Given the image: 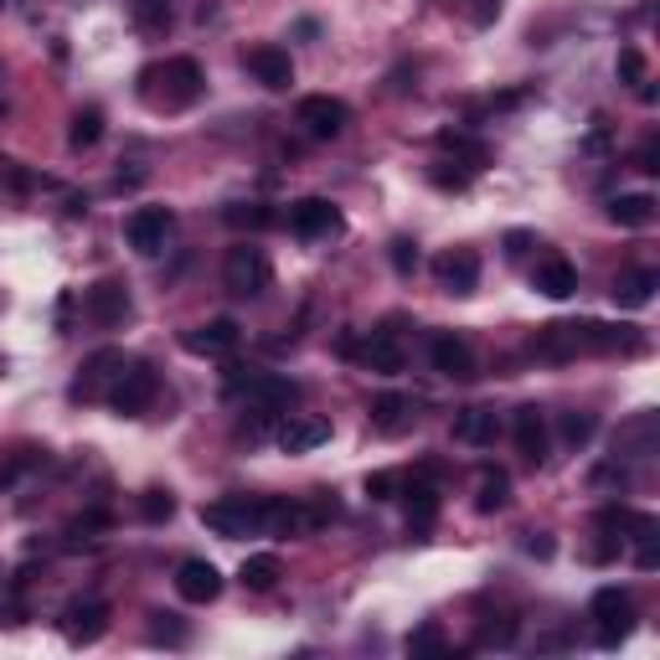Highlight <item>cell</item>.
Instances as JSON below:
<instances>
[{"label": "cell", "instance_id": "cell-1", "mask_svg": "<svg viewBox=\"0 0 660 660\" xmlns=\"http://www.w3.org/2000/svg\"><path fill=\"white\" fill-rule=\"evenodd\" d=\"M201 88H207V78H201V62L196 58H166L139 73V94L150 98L156 109H166V114L192 109L196 98H201Z\"/></svg>", "mask_w": 660, "mask_h": 660}, {"label": "cell", "instance_id": "cell-2", "mask_svg": "<svg viewBox=\"0 0 660 660\" xmlns=\"http://www.w3.org/2000/svg\"><path fill=\"white\" fill-rule=\"evenodd\" d=\"M222 284H228V294L233 300H258V294L273 284V264L264 248H228V258H222Z\"/></svg>", "mask_w": 660, "mask_h": 660}, {"label": "cell", "instance_id": "cell-3", "mask_svg": "<svg viewBox=\"0 0 660 660\" xmlns=\"http://www.w3.org/2000/svg\"><path fill=\"white\" fill-rule=\"evenodd\" d=\"M156 392H160V377L150 362H124L114 371V388H109V408L119 418H139V413L156 403Z\"/></svg>", "mask_w": 660, "mask_h": 660}, {"label": "cell", "instance_id": "cell-4", "mask_svg": "<svg viewBox=\"0 0 660 660\" xmlns=\"http://www.w3.org/2000/svg\"><path fill=\"white\" fill-rule=\"evenodd\" d=\"M201 526L217 537H248L264 526V496H222V501L201 505Z\"/></svg>", "mask_w": 660, "mask_h": 660}, {"label": "cell", "instance_id": "cell-5", "mask_svg": "<svg viewBox=\"0 0 660 660\" xmlns=\"http://www.w3.org/2000/svg\"><path fill=\"white\" fill-rule=\"evenodd\" d=\"M588 609H594V620H599L603 650H614V645L630 640V630H635V599H630L624 588H599Z\"/></svg>", "mask_w": 660, "mask_h": 660}, {"label": "cell", "instance_id": "cell-6", "mask_svg": "<svg viewBox=\"0 0 660 660\" xmlns=\"http://www.w3.org/2000/svg\"><path fill=\"white\" fill-rule=\"evenodd\" d=\"M237 392L248 398L253 418H279L284 408L300 403V388H294L290 377H273V371H258V377H248V382H237Z\"/></svg>", "mask_w": 660, "mask_h": 660}, {"label": "cell", "instance_id": "cell-7", "mask_svg": "<svg viewBox=\"0 0 660 660\" xmlns=\"http://www.w3.org/2000/svg\"><path fill=\"white\" fill-rule=\"evenodd\" d=\"M428 362H433V371L449 377V382H475V377H480V371H475V346H469L460 330H439V335L428 341Z\"/></svg>", "mask_w": 660, "mask_h": 660}, {"label": "cell", "instance_id": "cell-8", "mask_svg": "<svg viewBox=\"0 0 660 660\" xmlns=\"http://www.w3.org/2000/svg\"><path fill=\"white\" fill-rule=\"evenodd\" d=\"M175 228V212L171 207H139L130 222H124V243L139 253V258H156L166 248V233Z\"/></svg>", "mask_w": 660, "mask_h": 660}, {"label": "cell", "instance_id": "cell-9", "mask_svg": "<svg viewBox=\"0 0 660 660\" xmlns=\"http://www.w3.org/2000/svg\"><path fill=\"white\" fill-rule=\"evenodd\" d=\"M300 124H305V135H310V139H335V135H346V124H351L346 98L310 94L305 103H300Z\"/></svg>", "mask_w": 660, "mask_h": 660}, {"label": "cell", "instance_id": "cell-10", "mask_svg": "<svg viewBox=\"0 0 660 660\" xmlns=\"http://www.w3.org/2000/svg\"><path fill=\"white\" fill-rule=\"evenodd\" d=\"M130 310H135V305H130V290H124V284H119V279H98L94 290L83 294V315H88V320H94V326H124V320H130Z\"/></svg>", "mask_w": 660, "mask_h": 660}, {"label": "cell", "instance_id": "cell-11", "mask_svg": "<svg viewBox=\"0 0 660 660\" xmlns=\"http://www.w3.org/2000/svg\"><path fill=\"white\" fill-rule=\"evenodd\" d=\"M243 68H248V73L264 83L269 94H284V88L294 83V58L284 52V47H273V41H264V47H248V52H243Z\"/></svg>", "mask_w": 660, "mask_h": 660}, {"label": "cell", "instance_id": "cell-12", "mask_svg": "<svg viewBox=\"0 0 660 660\" xmlns=\"http://www.w3.org/2000/svg\"><path fill=\"white\" fill-rule=\"evenodd\" d=\"M290 233L294 237H330L341 233V207H330L326 196H305V201H294L290 207Z\"/></svg>", "mask_w": 660, "mask_h": 660}, {"label": "cell", "instance_id": "cell-13", "mask_svg": "<svg viewBox=\"0 0 660 660\" xmlns=\"http://www.w3.org/2000/svg\"><path fill=\"white\" fill-rule=\"evenodd\" d=\"M103 630H109V603L103 599H73L68 603V614H62V635H68V645H94V640H103Z\"/></svg>", "mask_w": 660, "mask_h": 660}, {"label": "cell", "instance_id": "cell-14", "mask_svg": "<svg viewBox=\"0 0 660 660\" xmlns=\"http://www.w3.org/2000/svg\"><path fill=\"white\" fill-rule=\"evenodd\" d=\"M258 531L264 537H305V531H315V516L310 505L284 501V496H264V526Z\"/></svg>", "mask_w": 660, "mask_h": 660}, {"label": "cell", "instance_id": "cell-15", "mask_svg": "<svg viewBox=\"0 0 660 660\" xmlns=\"http://www.w3.org/2000/svg\"><path fill=\"white\" fill-rule=\"evenodd\" d=\"M237 341H243V326H237L233 315H217L207 326L186 330V351H192V356H233Z\"/></svg>", "mask_w": 660, "mask_h": 660}, {"label": "cell", "instance_id": "cell-16", "mask_svg": "<svg viewBox=\"0 0 660 660\" xmlns=\"http://www.w3.org/2000/svg\"><path fill=\"white\" fill-rule=\"evenodd\" d=\"M511 439H516V454H522L526 465H542L547 460V418L537 403L511 413Z\"/></svg>", "mask_w": 660, "mask_h": 660}, {"label": "cell", "instance_id": "cell-17", "mask_svg": "<svg viewBox=\"0 0 660 660\" xmlns=\"http://www.w3.org/2000/svg\"><path fill=\"white\" fill-rule=\"evenodd\" d=\"M175 594L186 603H212L222 594V573L207 558H186V563L175 567Z\"/></svg>", "mask_w": 660, "mask_h": 660}, {"label": "cell", "instance_id": "cell-18", "mask_svg": "<svg viewBox=\"0 0 660 660\" xmlns=\"http://www.w3.org/2000/svg\"><path fill=\"white\" fill-rule=\"evenodd\" d=\"M433 273H439V290L444 294H475V284H480V258L469 248H449L433 264Z\"/></svg>", "mask_w": 660, "mask_h": 660}, {"label": "cell", "instance_id": "cell-19", "mask_svg": "<svg viewBox=\"0 0 660 660\" xmlns=\"http://www.w3.org/2000/svg\"><path fill=\"white\" fill-rule=\"evenodd\" d=\"M531 290L547 294V300H573L578 294V269L567 264L563 253H547L542 264L531 269Z\"/></svg>", "mask_w": 660, "mask_h": 660}, {"label": "cell", "instance_id": "cell-20", "mask_svg": "<svg viewBox=\"0 0 660 660\" xmlns=\"http://www.w3.org/2000/svg\"><path fill=\"white\" fill-rule=\"evenodd\" d=\"M356 362H362V367H371V371H382V377L403 371V346H398V330H392V326L367 330V341H362V351H356Z\"/></svg>", "mask_w": 660, "mask_h": 660}, {"label": "cell", "instance_id": "cell-21", "mask_svg": "<svg viewBox=\"0 0 660 660\" xmlns=\"http://www.w3.org/2000/svg\"><path fill=\"white\" fill-rule=\"evenodd\" d=\"M449 433H454V444L486 449V444H496L501 418H496V408H460L454 413V424H449Z\"/></svg>", "mask_w": 660, "mask_h": 660}, {"label": "cell", "instance_id": "cell-22", "mask_svg": "<svg viewBox=\"0 0 660 660\" xmlns=\"http://www.w3.org/2000/svg\"><path fill=\"white\" fill-rule=\"evenodd\" d=\"M660 290V273L656 269H620V279H614V305L620 310H645L650 300H656Z\"/></svg>", "mask_w": 660, "mask_h": 660}, {"label": "cell", "instance_id": "cell-23", "mask_svg": "<svg viewBox=\"0 0 660 660\" xmlns=\"http://www.w3.org/2000/svg\"><path fill=\"white\" fill-rule=\"evenodd\" d=\"M403 501H408V531L413 537H428L433 531V522H439V490H433V480H403Z\"/></svg>", "mask_w": 660, "mask_h": 660}, {"label": "cell", "instance_id": "cell-24", "mask_svg": "<svg viewBox=\"0 0 660 660\" xmlns=\"http://www.w3.org/2000/svg\"><path fill=\"white\" fill-rule=\"evenodd\" d=\"M320 444H330L326 418H290V424L279 428V449L284 454H315Z\"/></svg>", "mask_w": 660, "mask_h": 660}, {"label": "cell", "instance_id": "cell-25", "mask_svg": "<svg viewBox=\"0 0 660 660\" xmlns=\"http://www.w3.org/2000/svg\"><path fill=\"white\" fill-rule=\"evenodd\" d=\"M413 418H418V413H413V398H403V392H382V398L371 403V428L388 433V439L392 433H408Z\"/></svg>", "mask_w": 660, "mask_h": 660}, {"label": "cell", "instance_id": "cell-26", "mask_svg": "<svg viewBox=\"0 0 660 660\" xmlns=\"http://www.w3.org/2000/svg\"><path fill=\"white\" fill-rule=\"evenodd\" d=\"M516 635H522V620L516 614H486V620L475 624V650H511L516 645Z\"/></svg>", "mask_w": 660, "mask_h": 660}, {"label": "cell", "instance_id": "cell-27", "mask_svg": "<svg viewBox=\"0 0 660 660\" xmlns=\"http://www.w3.org/2000/svg\"><path fill=\"white\" fill-rule=\"evenodd\" d=\"M609 222H620V228H650L656 222V196L645 192H624L609 201Z\"/></svg>", "mask_w": 660, "mask_h": 660}, {"label": "cell", "instance_id": "cell-28", "mask_svg": "<svg viewBox=\"0 0 660 660\" xmlns=\"http://www.w3.org/2000/svg\"><path fill=\"white\" fill-rule=\"evenodd\" d=\"M439 150H444V156H454V166H465V171H480V166L490 160L486 139L465 135V130H444V135H439Z\"/></svg>", "mask_w": 660, "mask_h": 660}, {"label": "cell", "instance_id": "cell-29", "mask_svg": "<svg viewBox=\"0 0 660 660\" xmlns=\"http://www.w3.org/2000/svg\"><path fill=\"white\" fill-rule=\"evenodd\" d=\"M237 578H243V588H248V594H269V588H279L284 567H279V558H273V552H253Z\"/></svg>", "mask_w": 660, "mask_h": 660}, {"label": "cell", "instance_id": "cell-30", "mask_svg": "<svg viewBox=\"0 0 660 660\" xmlns=\"http://www.w3.org/2000/svg\"><path fill=\"white\" fill-rule=\"evenodd\" d=\"M124 367V351H114V346H103V351H94V356H88V362H83V377H78V398H88V392L98 388V382H109V377H114V371Z\"/></svg>", "mask_w": 660, "mask_h": 660}, {"label": "cell", "instance_id": "cell-31", "mask_svg": "<svg viewBox=\"0 0 660 660\" xmlns=\"http://www.w3.org/2000/svg\"><path fill=\"white\" fill-rule=\"evenodd\" d=\"M511 505V480H505V469H486L480 475V490H475V511L480 516H496Z\"/></svg>", "mask_w": 660, "mask_h": 660}, {"label": "cell", "instance_id": "cell-32", "mask_svg": "<svg viewBox=\"0 0 660 660\" xmlns=\"http://www.w3.org/2000/svg\"><path fill=\"white\" fill-rule=\"evenodd\" d=\"M98 139H103V109L88 103V109H78L73 124H68V145H73V150H94Z\"/></svg>", "mask_w": 660, "mask_h": 660}, {"label": "cell", "instance_id": "cell-33", "mask_svg": "<svg viewBox=\"0 0 660 660\" xmlns=\"http://www.w3.org/2000/svg\"><path fill=\"white\" fill-rule=\"evenodd\" d=\"M620 454H656V413H640L620 428Z\"/></svg>", "mask_w": 660, "mask_h": 660}, {"label": "cell", "instance_id": "cell-34", "mask_svg": "<svg viewBox=\"0 0 660 660\" xmlns=\"http://www.w3.org/2000/svg\"><path fill=\"white\" fill-rule=\"evenodd\" d=\"M171 21H175L171 0H135V26L145 32V37H166Z\"/></svg>", "mask_w": 660, "mask_h": 660}, {"label": "cell", "instance_id": "cell-35", "mask_svg": "<svg viewBox=\"0 0 660 660\" xmlns=\"http://www.w3.org/2000/svg\"><path fill=\"white\" fill-rule=\"evenodd\" d=\"M594 433H599V418L594 413H558V439L567 449H583Z\"/></svg>", "mask_w": 660, "mask_h": 660}, {"label": "cell", "instance_id": "cell-36", "mask_svg": "<svg viewBox=\"0 0 660 660\" xmlns=\"http://www.w3.org/2000/svg\"><path fill=\"white\" fill-rule=\"evenodd\" d=\"M228 228H248V233H264V228H273V212L269 207H258V201H237V207H228Z\"/></svg>", "mask_w": 660, "mask_h": 660}, {"label": "cell", "instance_id": "cell-37", "mask_svg": "<svg viewBox=\"0 0 660 660\" xmlns=\"http://www.w3.org/2000/svg\"><path fill=\"white\" fill-rule=\"evenodd\" d=\"M408 656H449V640L439 624H418L408 635Z\"/></svg>", "mask_w": 660, "mask_h": 660}, {"label": "cell", "instance_id": "cell-38", "mask_svg": "<svg viewBox=\"0 0 660 660\" xmlns=\"http://www.w3.org/2000/svg\"><path fill=\"white\" fill-rule=\"evenodd\" d=\"M139 516H145V522L150 526H160V522H171L175 516V496L171 490H145V496H139Z\"/></svg>", "mask_w": 660, "mask_h": 660}, {"label": "cell", "instance_id": "cell-39", "mask_svg": "<svg viewBox=\"0 0 660 660\" xmlns=\"http://www.w3.org/2000/svg\"><path fill=\"white\" fill-rule=\"evenodd\" d=\"M367 496L371 501H398V496H403V475H398V469H371Z\"/></svg>", "mask_w": 660, "mask_h": 660}, {"label": "cell", "instance_id": "cell-40", "mask_svg": "<svg viewBox=\"0 0 660 660\" xmlns=\"http://www.w3.org/2000/svg\"><path fill=\"white\" fill-rule=\"evenodd\" d=\"M388 258H392V269L403 273V279H413V273H418V243H413V237H392Z\"/></svg>", "mask_w": 660, "mask_h": 660}, {"label": "cell", "instance_id": "cell-41", "mask_svg": "<svg viewBox=\"0 0 660 660\" xmlns=\"http://www.w3.org/2000/svg\"><path fill=\"white\" fill-rule=\"evenodd\" d=\"M150 640L160 645H186V624H175V614H150Z\"/></svg>", "mask_w": 660, "mask_h": 660}, {"label": "cell", "instance_id": "cell-42", "mask_svg": "<svg viewBox=\"0 0 660 660\" xmlns=\"http://www.w3.org/2000/svg\"><path fill=\"white\" fill-rule=\"evenodd\" d=\"M620 83H630V88H640L645 83V52L640 47H620Z\"/></svg>", "mask_w": 660, "mask_h": 660}, {"label": "cell", "instance_id": "cell-43", "mask_svg": "<svg viewBox=\"0 0 660 660\" xmlns=\"http://www.w3.org/2000/svg\"><path fill=\"white\" fill-rule=\"evenodd\" d=\"M37 465H41V454H37V449H21L16 460H11V465L0 469V490H11V486L21 480V475H26V469H37Z\"/></svg>", "mask_w": 660, "mask_h": 660}, {"label": "cell", "instance_id": "cell-44", "mask_svg": "<svg viewBox=\"0 0 660 660\" xmlns=\"http://www.w3.org/2000/svg\"><path fill=\"white\" fill-rule=\"evenodd\" d=\"M428 181H433L439 192H465L469 171H449V160H444V166H433V171H428Z\"/></svg>", "mask_w": 660, "mask_h": 660}, {"label": "cell", "instance_id": "cell-45", "mask_svg": "<svg viewBox=\"0 0 660 660\" xmlns=\"http://www.w3.org/2000/svg\"><path fill=\"white\" fill-rule=\"evenodd\" d=\"M635 171H645V175L660 171V139H656V135H650L640 150H635Z\"/></svg>", "mask_w": 660, "mask_h": 660}, {"label": "cell", "instance_id": "cell-46", "mask_svg": "<svg viewBox=\"0 0 660 660\" xmlns=\"http://www.w3.org/2000/svg\"><path fill=\"white\" fill-rule=\"evenodd\" d=\"M496 16H501V0H469V21L475 26H490Z\"/></svg>", "mask_w": 660, "mask_h": 660}, {"label": "cell", "instance_id": "cell-47", "mask_svg": "<svg viewBox=\"0 0 660 660\" xmlns=\"http://www.w3.org/2000/svg\"><path fill=\"white\" fill-rule=\"evenodd\" d=\"M114 522V516H109V511H88V516H78V522H73V537H88V531H103V526Z\"/></svg>", "mask_w": 660, "mask_h": 660}, {"label": "cell", "instance_id": "cell-48", "mask_svg": "<svg viewBox=\"0 0 660 660\" xmlns=\"http://www.w3.org/2000/svg\"><path fill=\"white\" fill-rule=\"evenodd\" d=\"M526 248H531V233H505V253H511V258H522Z\"/></svg>", "mask_w": 660, "mask_h": 660}, {"label": "cell", "instance_id": "cell-49", "mask_svg": "<svg viewBox=\"0 0 660 660\" xmlns=\"http://www.w3.org/2000/svg\"><path fill=\"white\" fill-rule=\"evenodd\" d=\"M526 552H531V558H552V542H547V537H526Z\"/></svg>", "mask_w": 660, "mask_h": 660}, {"label": "cell", "instance_id": "cell-50", "mask_svg": "<svg viewBox=\"0 0 660 660\" xmlns=\"http://www.w3.org/2000/svg\"><path fill=\"white\" fill-rule=\"evenodd\" d=\"M0 5H5V0H0Z\"/></svg>", "mask_w": 660, "mask_h": 660}]
</instances>
